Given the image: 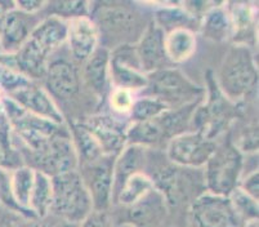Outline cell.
I'll list each match as a JSON object with an SVG mask.
<instances>
[{
	"label": "cell",
	"instance_id": "9a60e30c",
	"mask_svg": "<svg viewBox=\"0 0 259 227\" xmlns=\"http://www.w3.org/2000/svg\"><path fill=\"white\" fill-rule=\"evenodd\" d=\"M12 101H15L18 106L25 108L26 111L34 114L36 117L51 120L56 124H66L62 111L58 107L57 102L52 98L51 94L46 88L31 83L30 85L15 93L7 96Z\"/></svg>",
	"mask_w": 259,
	"mask_h": 227
},
{
	"label": "cell",
	"instance_id": "ab89813d",
	"mask_svg": "<svg viewBox=\"0 0 259 227\" xmlns=\"http://www.w3.org/2000/svg\"><path fill=\"white\" fill-rule=\"evenodd\" d=\"M4 97H6V94L0 91V123L3 122V120H6V115H4V106H3Z\"/></svg>",
	"mask_w": 259,
	"mask_h": 227
},
{
	"label": "cell",
	"instance_id": "ac0fdd59",
	"mask_svg": "<svg viewBox=\"0 0 259 227\" xmlns=\"http://www.w3.org/2000/svg\"><path fill=\"white\" fill-rule=\"evenodd\" d=\"M69 23L54 16H46L32 30L30 39L36 43L48 56L57 51L67 40Z\"/></svg>",
	"mask_w": 259,
	"mask_h": 227
},
{
	"label": "cell",
	"instance_id": "83f0119b",
	"mask_svg": "<svg viewBox=\"0 0 259 227\" xmlns=\"http://www.w3.org/2000/svg\"><path fill=\"white\" fill-rule=\"evenodd\" d=\"M52 199H53V186L52 178L46 173L35 169L34 187L30 196V212L36 218H44L51 213Z\"/></svg>",
	"mask_w": 259,
	"mask_h": 227
},
{
	"label": "cell",
	"instance_id": "cb8c5ba5",
	"mask_svg": "<svg viewBox=\"0 0 259 227\" xmlns=\"http://www.w3.org/2000/svg\"><path fill=\"white\" fill-rule=\"evenodd\" d=\"M161 8L156 9L154 13V22L161 28L162 31L168 32L177 28H190L194 31V25H199V21L195 20L182 4H161Z\"/></svg>",
	"mask_w": 259,
	"mask_h": 227
},
{
	"label": "cell",
	"instance_id": "7402d4cb",
	"mask_svg": "<svg viewBox=\"0 0 259 227\" xmlns=\"http://www.w3.org/2000/svg\"><path fill=\"white\" fill-rule=\"evenodd\" d=\"M196 35L190 28H177L165 34V52L170 63L190 60L196 51Z\"/></svg>",
	"mask_w": 259,
	"mask_h": 227
},
{
	"label": "cell",
	"instance_id": "60d3db41",
	"mask_svg": "<svg viewBox=\"0 0 259 227\" xmlns=\"http://www.w3.org/2000/svg\"><path fill=\"white\" fill-rule=\"evenodd\" d=\"M241 227H258V219L245 222V223H242Z\"/></svg>",
	"mask_w": 259,
	"mask_h": 227
},
{
	"label": "cell",
	"instance_id": "5b68a950",
	"mask_svg": "<svg viewBox=\"0 0 259 227\" xmlns=\"http://www.w3.org/2000/svg\"><path fill=\"white\" fill-rule=\"evenodd\" d=\"M206 191L228 196L239 186L244 172V155L236 145H217L215 151L205 164Z\"/></svg>",
	"mask_w": 259,
	"mask_h": 227
},
{
	"label": "cell",
	"instance_id": "8fae6325",
	"mask_svg": "<svg viewBox=\"0 0 259 227\" xmlns=\"http://www.w3.org/2000/svg\"><path fill=\"white\" fill-rule=\"evenodd\" d=\"M46 89L54 101H70L80 91L81 75L74 62L66 58L49 60L47 67Z\"/></svg>",
	"mask_w": 259,
	"mask_h": 227
},
{
	"label": "cell",
	"instance_id": "52a82bcc",
	"mask_svg": "<svg viewBox=\"0 0 259 227\" xmlns=\"http://www.w3.org/2000/svg\"><path fill=\"white\" fill-rule=\"evenodd\" d=\"M217 148L215 139L196 131L174 137L166 145V158L170 164L182 168H204Z\"/></svg>",
	"mask_w": 259,
	"mask_h": 227
},
{
	"label": "cell",
	"instance_id": "8d00e7d4",
	"mask_svg": "<svg viewBox=\"0 0 259 227\" xmlns=\"http://www.w3.org/2000/svg\"><path fill=\"white\" fill-rule=\"evenodd\" d=\"M77 227H111L106 212H92Z\"/></svg>",
	"mask_w": 259,
	"mask_h": 227
},
{
	"label": "cell",
	"instance_id": "9c48e42d",
	"mask_svg": "<svg viewBox=\"0 0 259 227\" xmlns=\"http://www.w3.org/2000/svg\"><path fill=\"white\" fill-rule=\"evenodd\" d=\"M116 156H102L100 160L81 165L87 188L91 194L94 212H106L111 207L114 196V160Z\"/></svg>",
	"mask_w": 259,
	"mask_h": 227
},
{
	"label": "cell",
	"instance_id": "836d02e7",
	"mask_svg": "<svg viewBox=\"0 0 259 227\" xmlns=\"http://www.w3.org/2000/svg\"><path fill=\"white\" fill-rule=\"evenodd\" d=\"M107 99L108 106L111 108L112 114L128 119V115L131 112L134 99H136L133 92L125 91V89L112 88L108 93Z\"/></svg>",
	"mask_w": 259,
	"mask_h": 227
},
{
	"label": "cell",
	"instance_id": "e575fe53",
	"mask_svg": "<svg viewBox=\"0 0 259 227\" xmlns=\"http://www.w3.org/2000/svg\"><path fill=\"white\" fill-rule=\"evenodd\" d=\"M237 187L240 190L244 191L245 194H248L250 198L258 200L259 199V173L258 169L250 170L249 173L242 174L241 179L239 182Z\"/></svg>",
	"mask_w": 259,
	"mask_h": 227
},
{
	"label": "cell",
	"instance_id": "f546056e",
	"mask_svg": "<svg viewBox=\"0 0 259 227\" xmlns=\"http://www.w3.org/2000/svg\"><path fill=\"white\" fill-rule=\"evenodd\" d=\"M169 110L165 103L150 96H142L134 99L131 112L128 115L129 123H143L156 119L162 112Z\"/></svg>",
	"mask_w": 259,
	"mask_h": 227
},
{
	"label": "cell",
	"instance_id": "5bb4252c",
	"mask_svg": "<svg viewBox=\"0 0 259 227\" xmlns=\"http://www.w3.org/2000/svg\"><path fill=\"white\" fill-rule=\"evenodd\" d=\"M49 57L36 43L29 40L13 54H0V63L9 68L18 71L26 78L35 80L44 79Z\"/></svg>",
	"mask_w": 259,
	"mask_h": 227
},
{
	"label": "cell",
	"instance_id": "ba28073f",
	"mask_svg": "<svg viewBox=\"0 0 259 227\" xmlns=\"http://www.w3.org/2000/svg\"><path fill=\"white\" fill-rule=\"evenodd\" d=\"M194 227H241L228 196L215 195L209 191L200 194L190 208Z\"/></svg>",
	"mask_w": 259,
	"mask_h": 227
},
{
	"label": "cell",
	"instance_id": "4fadbf2b",
	"mask_svg": "<svg viewBox=\"0 0 259 227\" xmlns=\"http://www.w3.org/2000/svg\"><path fill=\"white\" fill-rule=\"evenodd\" d=\"M39 23L36 16L26 14L17 8L0 17V54H13L29 40Z\"/></svg>",
	"mask_w": 259,
	"mask_h": 227
},
{
	"label": "cell",
	"instance_id": "f35d334b",
	"mask_svg": "<svg viewBox=\"0 0 259 227\" xmlns=\"http://www.w3.org/2000/svg\"><path fill=\"white\" fill-rule=\"evenodd\" d=\"M16 9V3L15 2H9V0H0V17L3 14L8 13L9 11H13Z\"/></svg>",
	"mask_w": 259,
	"mask_h": 227
},
{
	"label": "cell",
	"instance_id": "30bf717a",
	"mask_svg": "<svg viewBox=\"0 0 259 227\" xmlns=\"http://www.w3.org/2000/svg\"><path fill=\"white\" fill-rule=\"evenodd\" d=\"M96 137L105 155L116 156L126 146V129L129 120L115 114H98L83 123Z\"/></svg>",
	"mask_w": 259,
	"mask_h": 227
},
{
	"label": "cell",
	"instance_id": "d590c367",
	"mask_svg": "<svg viewBox=\"0 0 259 227\" xmlns=\"http://www.w3.org/2000/svg\"><path fill=\"white\" fill-rule=\"evenodd\" d=\"M16 8L18 11L23 12L26 14L36 16L37 13L43 12L46 9L48 2H41V0H21V2H15Z\"/></svg>",
	"mask_w": 259,
	"mask_h": 227
},
{
	"label": "cell",
	"instance_id": "7a4b0ae2",
	"mask_svg": "<svg viewBox=\"0 0 259 227\" xmlns=\"http://www.w3.org/2000/svg\"><path fill=\"white\" fill-rule=\"evenodd\" d=\"M217 85L232 103H239L258 85V66L249 46L234 44L221 63Z\"/></svg>",
	"mask_w": 259,
	"mask_h": 227
},
{
	"label": "cell",
	"instance_id": "d4e9b609",
	"mask_svg": "<svg viewBox=\"0 0 259 227\" xmlns=\"http://www.w3.org/2000/svg\"><path fill=\"white\" fill-rule=\"evenodd\" d=\"M155 190V184L151 176L143 173H136L129 177L114 198V203H117L124 207H132L146 195Z\"/></svg>",
	"mask_w": 259,
	"mask_h": 227
},
{
	"label": "cell",
	"instance_id": "8992f818",
	"mask_svg": "<svg viewBox=\"0 0 259 227\" xmlns=\"http://www.w3.org/2000/svg\"><path fill=\"white\" fill-rule=\"evenodd\" d=\"M32 159L35 163L32 168L43 172L51 178L79 170V159L69 128L62 133L52 137L39 151L32 153Z\"/></svg>",
	"mask_w": 259,
	"mask_h": 227
},
{
	"label": "cell",
	"instance_id": "44dd1931",
	"mask_svg": "<svg viewBox=\"0 0 259 227\" xmlns=\"http://www.w3.org/2000/svg\"><path fill=\"white\" fill-rule=\"evenodd\" d=\"M69 131L71 134L75 151L77 154L79 167L92 164L105 156L102 147L96 137L89 132V129L83 123H74L69 127Z\"/></svg>",
	"mask_w": 259,
	"mask_h": 227
},
{
	"label": "cell",
	"instance_id": "74e56055",
	"mask_svg": "<svg viewBox=\"0 0 259 227\" xmlns=\"http://www.w3.org/2000/svg\"><path fill=\"white\" fill-rule=\"evenodd\" d=\"M26 227H77V226L67 223V222L62 221V219L49 214V216L44 217V218H40L39 222H35V223H31Z\"/></svg>",
	"mask_w": 259,
	"mask_h": 227
},
{
	"label": "cell",
	"instance_id": "7c38bea8",
	"mask_svg": "<svg viewBox=\"0 0 259 227\" xmlns=\"http://www.w3.org/2000/svg\"><path fill=\"white\" fill-rule=\"evenodd\" d=\"M134 48L145 74L170 67L165 52V32L154 21L147 23Z\"/></svg>",
	"mask_w": 259,
	"mask_h": 227
},
{
	"label": "cell",
	"instance_id": "277c9868",
	"mask_svg": "<svg viewBox=\"0 0 259 227\" xmlns=\"http://www.w3.org/2000/svg\"><path fill=\"white\" fill-rule=\"evenodd\" d=\"M143 96L154 97L169 108H176L202 101L205 89L192 82L180 68L170 66L147 75Z\"/></svg>",
	"mask_w": 259,
	"mask_h": 227
},
{
	"label": "cell",
	"instance_id": "d6986e66",
	"mask_svg": "<svg viewBox=\"0 0 259 227\" xmlns=\"http://www.w3.org/2000/svg\"><path fill=\"white\" fill-rule=\"evenodd\" d=\"M146 154L147 150L140 146L126 145L116 155L114 160V196L112 203L117 191L131 176L143 172L146 165Z\"/></svg>",
	"mask_w": 259,
	"mask_h": 227
},
{
	"label": "cell",
	"instance_id": "f1b7e54d",
	"mask_svg": "<svg viewBox=\"0 0 259 227\" xmlns=\"http://www.w3.org/2000/svg\"><path fill=\"white\" fill-rule=\"evenodd\" d=\"M35 169L30 165H21L12 170V190L15 195L16 202L18 203L22 209H29L30 196H31L32 187H34ZM31 213V212H30Z\"/></svg>",
	"mask_w": 259,
	"mask_h": 227
},
{
	"label": "cell",
	"instance_id": "e0dca14e",
	"mask_svg": "<svg viewBox=\"0 0 259 227\" xmlns=\"http://www.w3.org/2000/svg\"><path fill=\"white\" fill-rule=\"evenodd\" d=\"M67 40L70 53L75 62H81L100 47V34L89 17L76 18L69 21Z\"/></svg>",
	"mask_w": 259,
	"mask_h": 227
},
{
	"label": "cell",
	"instance_id": "d6a6232c",
	"mask_svg": "<svg viewBox=\"0 0 259 227\" xmlns=\"http://www.w3.org/2000/svg\"><path fill=\"white\" fill-rule=\"evenodd\" d=\"M0 204L26 218H36L32 213L22 209L16 202L12 190V170L0 167Z\"/></svg>",
	"mask_w": 259,
	"mask_h": 227
},
{
	"label": "cell",
	"instance_id": "6da1fadb",
	"mask_svg": "<svg viewBox=\"0 0 259 227\" xmlns=\"http://www.w3.org/2000/svg\"><path fill=\"white\" fill-rule=\"evenodd\" d=\"M89 18L97 27L100 42H116L114 48L122 44H136L147 26L142 25V16L131 3H92Z\"/></svg>",
	"mask_w": 259,
	"mask_h": 227
},
{
	"label": "cell",
	"instance_id": "603a6c76",
	"mask_svg": "<svg viewBox=\"0 0 259 227\" xmlns=\"http://www.w3.org/2000/svg\"><path fill=\"white\" fill-rule=\"evenodd\" d=\"M110 84L112 88L129 92H143L147 87V74L142 70L112 60L110 54Z\"/></svg>",
	"mask_w": 259,
	"mask_h": 227
},
{
	"label": "cell",
	"instance_id": "1f68e13d",
	"mask_svg": "<svg viewBox=\"0 0 259 227\" xmlns=\"http://www.w3.org/2000/svg\"><path fill=\"white\" fill-rule=\"evenodd\" d=\"M228 198H230L231 204H232L237 217H239L240 221H241L242 223L258 219V200L250 198L248 194H245L244 191L240 190L239 187L235 188V190L228 195Z\"/></svg>",
	"mask_w": 259,
	"mask_h": 227
},
{
	"label": "cell",
	"instance_id": "2e32d148",
	"mask_svg": "<svg viewBox=\"0 0 259 227\" xmlns=\"http://www.w3.org/2000/svg\"><path fill=\"white\" fill-rule=\"evenodd\" d=\"M81 82L100 101L110 93V49L100 46L83 62Z\"/></svg>",
	"mask_w": 259,
	"mask_h": 227
},
{
	"label": "cell",
	"instance_id": "484cf974",
	"mask_svg": "<svg viewBox=\"0 0 259 227\" xmlns=\"http://www.w3.org/2000/svg\"><path fill=\"white\" fill-rule=\"evenodd\" d=\"M126 145L140 146L143 148L165 145L166 141L156 119L143 123H131L126 129Z\"/></svg>",
	"mask_w": 259,
	"mask_h": 227
},
{
	"label": "cell",
	"instance_id": "4316f807",
	"mask_svg": "<svg viewBox=\"0 0 259 227\" xmlns=\"http://www.w3.org/2000/svg\"><path fill=\"white\" fill-rule=\"evenodd\" d=\"M226 8L232 25V37L239 39L235 44L248 46L246 39L254 35V11L246 3H226Z\"/></svg>",
	"mask_w": 259,
	"mask_h": 227
},
{
	"label": "cell",
	"instance_id": "3957f363",
	"mask_svg": "<svg viewBox=\"0 0 259 227\" xmlns=\"http://www.w3.org/2000/svg\"><path fill=\"white\" fill-rule=\"evenodd\" d=\"M52 186L51 216L79 226L93 212L91 194L79 170L52 177Z\"/></svg>",
	"mask_w": 259,
	"mask_h": 227
},
{
	"label": "cell",
	"instance_id": "ffe728a7",
	"mask_svg": "<svg viewBox=\"0 0 259 227\" xmlns=\"http://www.w3.org/2000/svg\"><path fill=\"white\" fill-rule=\"evenodd\" d=\"M202 36L213 43H223L232 39V25L226 3H215L199 22Z\"/></svg>",
	"mask_w": 259,
	"mask_h": 227
},
{
	"label": "cell",
	"instance_id": "4dcf8cb0",
	"mask_svg": "<svg viewBox=\"0 0 259 227\" xmlns=\"http://www.w3.org/2000/svg\"><path fill=\"white\" fill-rule=\"evenodd\" d=\"M92 3L89 2H52L47 4V16H54L63 21H71L91 16Z\"/></svg>",
	"mask_w": 259,
	"mask_h": 227
}]
</instances>
